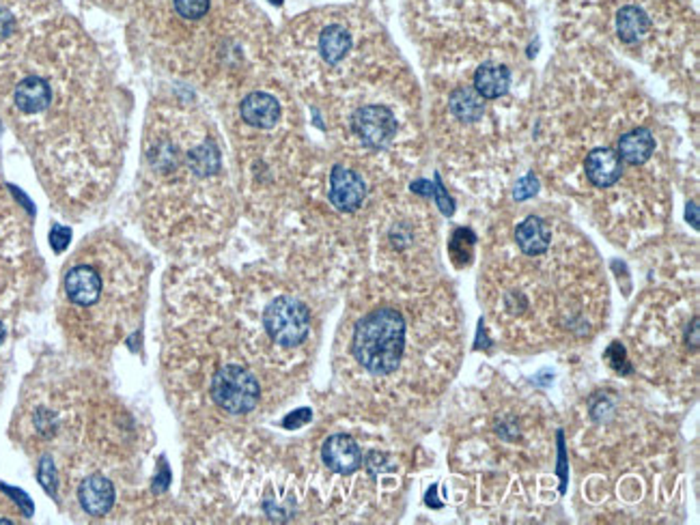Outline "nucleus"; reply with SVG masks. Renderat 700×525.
Wrapping results in <instances>:
<instances>
[{"label":"nucleus","instance_id":"26","mask_svg":"<svg viewBox=\"0 0 700 525\" xmlns=\"http://www.w3.org/2000/svg\"><path fill=\"white\" fill-rule=\"evenodd\" d=\"M15 22H13V15L9 13L7 9L0 7V40H4V37L11 35V31H13Z\"/></svg>","mask_w":700,"mask_h":525},{"label":"nucleus","instance_id":"1","mask_svg":"<svg viewBox=\"0 0 700 525\" xmlns=\"http://www.w3.org/2000/svg\"><path fill=\"white\" fill-rule=\"evenodd\" d=\"M352 351L371 375H390L406 353V319L395 308H380L358 321Z\"/></svg>","mask_w":700,"mask_h":525},{"label":"nucleus","instance_id":"16","mask_svg":"<svg viewBox=\"0 0 700 525\" xmlns=\"http://www.w3.org/2000/svg\"><path fill=\"white\" fill-rule=\"evenodd\" d=\"M349 48H352V35H349L343 26L332 24L321 32L319 50H321V57H324V61H328L330 65L343 61L346 54L349 52Z\"/></svg>","mask_w":700,"mask_h":525},{"label":"nucleus","instance_id":"18","mask_svg":"<svg viewBox=\"0 0 700 525\" xmlns=\"http://www.w3.org/2000/svg\"><path fill=\"white\" fill-rule=\"evenodd\" d=\"M188 166L193 168L199 177H210V174L218 173V168H220V151H218L216 142L205 140L203 145L196 147L194 151H190Z\"/></svg>","mask_w":700,"mask_h":525},{"label":"nucleus","instance_id":"13","mask_svg":"<svg viewBox=\"0 0 700 525\" xmlns=\"http://www.w3.org/2000/svg\"><path fill=\"white\" fill-rule=\"evenodd\" d=\"M516 242L524 254L537 256V254H543L545 250L550 248L552 233L548 224L541 220V218L530 216L517 227Z\"/></svg>","mask_w":700,"mask_h":525},{"label":"nucleus","instance_id":"7","mask_svg":"<svg viewBox=\"0 0 700 525\" xmlns=\"http://www.w3.org/2000/svg\"><path fill=\"white\" fill-rule=\"evenodd\" d=\"M65 293L76 306H93L100 299L102 278L93 267L78 265L65 276Z\"/></svg>","mask_w":700,"mask_h":525},{"label":"nucleus","instance_id":"23","mask_svg":"<svg viewBox=\"0 0 700 525\" xmlns=\"http://www.w3.org/2000/svg\"><path fill=\"white\" fill-rule=\"evenodd\" d=\"M435 200H437V207H440V211L444 213V216H453L455 213V202H453L451 196L446 194V190L442 188V182H440V174H435V185H434V194Z\"/></svg>","mask_w":700,"mask_h":525},{"label":"nucleus","instance_id":"6","mask_svg":"<svg viewBox=\"0 0 700 525\" xmlns=\"http://www.w3.org/2000/svg\"><path fill=\"white\" fill-rule=\"evenodd\" d=\"M321 458L332 472L347 476L363 465V450L352 435L338 433L328 437L324 448H321Z\"/></svg>","mask_w":700,"mask_h":525},{"label":"nucleus","instance_id":"2","mask_svg":"<svg viewBox=\"0 0 700 525\" xmlns=\"http://www.w3.org/2000/svg\"><path fill=\"white\" fill-rule=\"evenodd\" d=\"M211 396L224 412L248 414L259 403L261 387L248 369L238 364H227L213 375Z\"/></svg>","mask_w":700,"mask_h":525},{"label":"nucleus","instance_id":"3","mask_svg":"<svg viewBox=\"0 0 700 525\" xmlns=\"http://www.w3.org/2000/svg\"><path fill=\"white\" fill-rule=\"evenodd\" d=\"M264 325L276 344H281V347H298L309 336V308L298 298L281 295L265 308Z\"/></svg>","mask_w":700,"mask_h":525},{"label":"nucleus","instance_id":"12","mask_svg":"<svg viewBox=\"0 0 700 525\" xmlns=\"http://www.w3.org/2000/svg\"><path fill=\"white\" fill-rule=\"evenodd\" d=\"M15 106L26 114H37L46 111L48 103L52 100V89L46 80L31 76V78L22 80L15 89Z\"/></svg>","mask_w":700,"mask_h":525},{"label":"nucleus","instance_id":"19","mask_svg":"<svg viewBox=\"0 0 700 525\" xmlns=\"http://www.w3.org/2000/svg\"><path fill=\"white\" fill-rule=\"evenodd\" d=\"M474 242H477V237H474V233L470 231V228H459V231L453 235L451 244H448V253L453 254V261H455L459 267L468 265L470 259H472Z\"/></svg>","mask_w":700,"mask_h":525},{"label":"nucleus","instance_id":"25","mask_svg":"<svg viewBox=\"0 0 700 525\" xmlns=\"http://www.w3.org/2000/svg\"><path fill=\"white\" fill-rule=\"evenodd\" d=\"M310 418H313L310 409H298V412H293L292 415H287V418L283 420V426L284 429H300V426L309 423Z\"/></svg>","mask_w":700,"mask_h":525},{"label":"nucleus","instance_id":"20","mask_svg":"<svg viewBox=\"0 0 700 525\" xmlns=\"http://www.w3.org/2000/svg\"><path fill=\"white\" fill-rule=\"evenodd\" d=\"M177 13L185 20H201L210 11V0H173Z\"/></svg>","mask_w":700,"mask_h":525},{"label":"nucleus","instance_id":"28","mask_svg":"<svg viewBox=\"0 0 700 525\" xmlns=\"http://www.w3.org/2000/svg\"><path fill=\"white\" fill-rule=\"evenodd\" d=\"M412 192L423 194V196H431V194H434V185H431L429 182H425V179H420V182L412 183Z\"/></svg>","mask_w":700,"mask_h":525},{"label":"nucleus","instance_id":"24","mask_svg":"<svg viewBox=\"0 0 700 525\" xmlns=\"http://www.w3.org/2000/svg\"><path fill=\"white\" fill-rule=\"evenodd\" d=\"M69 239H71V231H69V228H65V227H54V228H52V233H50V244H52V248L57 250V253H63V250L67 248Z\"/></svg>","mask_w":700,"mask_h":525},{"label":"nucleus","instance_id":"10","mask_svg":"<svg viewBox=\"0 0 700 525\" xmlns=\"http://www.w3.org/2000/svg\"><path fill=\"white\" fill-rule=\"evenodd\" d=\"M242 119L248 125L259 129L274 128L278 119H281V103L276 97L267 95V93H250L242 102Z\"/></svg>","mask_w":700,"mask_h":525},{"label":"nucleus","instance_id":"29","mask_svg":"<svg viewBox=\"0 0 700 525\" xmlns=\"http://www.w3.org/2000/svg\"><path fill=\"white\" fill-rule=\"evenodd\" d=\"M690 218H692L694 228H698V205H696V202L687 205V220H690Z\"/></svg>","mask_w":700,"mask_h":525},{"label":"nucleus","instance_id":"22","mask_svg":"<svg viewBox=\"0 0 700 525\" xmlns=\"http://www.w3.org/2000/svg\"><path fill=\"white\" fill-rule=\"evenodd\" d=\"M537 192H539V179L534 177L533 173H530V174H526V177L519 179L513 196H516V200H528V199H533V196Z\"/></svg>","mask_w":700,"mask_h":525},{"label":"nucleus","instance_id":"11","mask_svg":"<svg viewBox=\"0 0 700 525\" xmlns=\"http://www.w3.org/2000/svg\"><path fill=\"white\" fill-rule=\"evenodd\" d=\"M508 86H511V71L505 65L485 63L474 74V91L483 100H498V97L507 95Z\"/></svg>","mask_w":700,"mask_h":525},{"label":"nucleus","instance_id":"14","mask_svg":"<svg viewBox=\"0 0 700 525\" xmlns=\"http://www.w3.org/2000/svg\"><path fill=\"white\" fill-rule=\"evenodd\" d=\"M655 151V138L647 128H636L627 134L621 136L619 140V157L621 162L632 164V166H640L653 156Z\"/></svg>","mask_w":700,"mask_h":525},{"label":"nucleus","instance_id":"9","mask_svg":"<svg viewBox=\"0 0 700 525\" xmlns=\"http://www.w3.org/2000/svg\"><path fill=\"white\" fill-rule=\"evenodd\" d=\"M82 508L93 517H103L114 504V486L103 476H91L78 489Z\"/></svg>","mask_w":700,"mask_h":525},{"label":"nucleus","instance_id":"5","mask_svg":"<svg viewBox=\"0 0 700 525\" xmlns=\"http://www.w3.org/2000/svg\"><path fill=\"white\" fill-rule=\"evenodd\" d=\"M366 199V183L358 173L349 168L335 166L330 174V202L338 211L352 213Z\"/></svg>","mask_w":700,"mask_h":525},{"label":"nucleus","instance_id":"31","mask_svg":"<svg viewBox=\"0 0 700 525\" xmlns=\"http://www.w3.org/2000/svg\"><path fill=\"white\" fill-rule=\"evenodd\" d=\"M270 3H274V4H281V3H283V0H270Z\"/></svg>","mask_w":700,"mask_h":525},{"label":"nucleus","instance_id":"17","mask_svg":"<svg viewBox=\"0 0 700 525\" xmlns=\"http://www.w3.org/2000/svg\"><path fill=\"white\" fill-rule=\"evenodd\" d=\"M448 103H451V112L455 114L459 121H463V123L479 121V119L483 117V112H485L483 97H480L474 89L453 91Z\"/></svg>","mask_w":700,"mask_h":525},{"label":"nucleus","instance_id":"4","mask_svg":"<svg viewBox=\"0 0 700 525\" xmlns=\"http://www.w3.org/2000/svg\"><path fill=\"white\" fill-rule=\"evenodd\" d=\"M352 128L364 147L384 149L397 134V119L386 106H363L354 112Z\"/></svg>","mask_w":700,"mask_h":525},{"label":"nucleus","instance_id":"30","mask_svg":"<svg viewBox=\"0 0 700 525\" xmlns=\"http://www.w3.org/2000/svg\"><path fill=\"white\" fill-rule=\"evenodd\" d=\"M4 336H7V332H4V327H3V324H0V343H3V341H4Z\"/></svg>","mask_w":700,"mask_h":525},{"label":"nucleus","instance_id":"8","mask_svg":"<svg viewBox=\"0 0 700 525\" xmlns=\"http://www.w3.org/2000/svg\"><path fill=\"white\" fill-rule=\"evenodd\" d=\"M584 171H587L588 182L597 188H610L621 179L623 174V164L619 153L612 149H593L587 156L584 162Z\"/></svg>","mask_w":700,"mask_h":525},{"label":"nucleus","instance_id":"21","mask_svg":"<svg viewBox=\"0 0 700 525\" xmlns=\"http://www.w3.org/2000/svg\"><path fill=\"white\" fill-rule=\"evenodd\" d=\"M40 483L52 497H57V469H54L52 458H43L40 467Z\"/></svg>","mask_w":700,"mask_h":525},{"label":"nucleus","instance_id":"27","mask_svg":"<svg viewBox=\"0 0 700 525\" xmlns=\"http://www.w3.org/2000/svg\"><path fill=\"white\" fill-rule=\"evenodd\" d=\"M3 491H7L9 495L15 497V502H18V504L24 508L26 515H32V504L29 502V495L22 494V491H18V489H9V486H3Z\"/></svg>","mask_w":700,"mask_h":525},{"label":"nucleus","instance_id":"15","mask_svg":"<svg viewBox=\"0 0 700 525\" xmlns=\"http://www.w3.org/2000/svg\"><path fill=\"white\" fill-rule=\"evenodd\" d=\"M651 29L649 15L638 7H623L616 15V32H619L621 41L625 43H636L644 40Z\"/></svg>","mask_w":700,"mask_h":525}]
</instances>
